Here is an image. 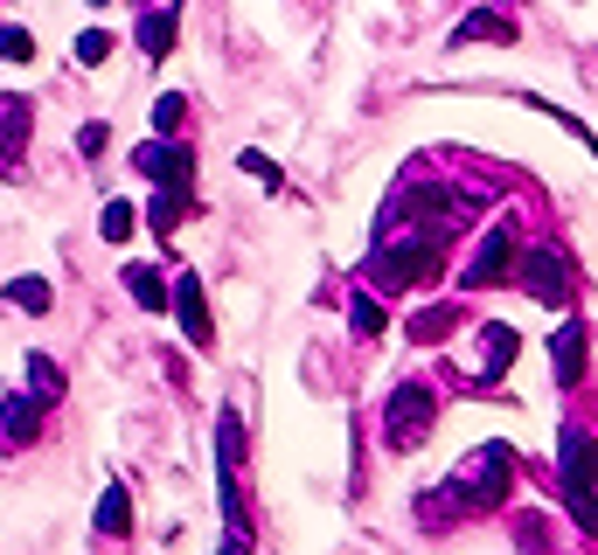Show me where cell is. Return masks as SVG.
<instances>
[{"label":"cell","mask_w":598,"mask_h":555,"mask_svg":"<svg viewBox=\"0 0 598 555\" xmlns=\"http://www.w3.org/2000/svg\"><path fill=\"white\" fill-rule=\"evenodd\" d=\"M508 278H515V229H508V223H494V229H487V244L474 250V264H466V278H459V285H466V292H487V285H508Z\"/></svg>","instance_id":"cell-6"},{"label":"cell","mask_w":598,"mask_h":555,"mask_svg":"<svg viewBox=\"0 0 598 555\" xmlns=\"http://www.w3.org/2000/svg\"><path fill=\"white\" fill-rule=\"evenodd\" d=\"M8 306H21V312H49V285H42V278H14V285H8Z\"/></svg>","instance_id":"cell-20"},{"label":"cell","mask_w":598,"mask_h":555,"mask_svg":"<svg viewBox=\"0 0 598 555\" xmlns=\"http://www.w3.org/2000/svg\"><path fill=\"white\" fill-rule=\"evenodd\" d=\"M105 140H112L105 125H84V132H77V153H84V161H98V153H105Z\"/></svg>","instance_id":"cell-26"},{"label":"cell","mask_w":598,"mask_h":555,"mask_svg":"<svg viewBox=\"0 0 598 555\" xmlns=\"http://www.w3.org/2000/svg\"><path fill=\"white\" fill-rule=\"evenodd\" d=\"M369 278L383 285V292H411V285H432L438 278V236L425 244V236H411V244H383Z\"/></svg>","instance_id":"cell-4"},{"label":"cell","mask_w":598,"mask_h":555,"mask_svg":"<svg viewBox=\"0 0 598 555\" xmlns=\"http://www.w3.org/2000/svg\"><path fill=\"white\" fill-rule=\"evenodd\" d=\"M480 333H487V368H480V389H494V382L508 376V361H515V348H523V340H515V327H501V320L480 327ZM480 389H474V395H480Z\"/></svg>","instance_id":"cell-11"},{"label":"cell","mask_w":598,"mask_h":555,"mask_svg":"<svg viewBox=\"0 0 598 555\" xmlns=\"http://www.w3.org/2000/svg\"><path fill=\"white\" fill-rule=\"evenodd\" d=\"M29 395H36V403H57V395H63V368L29 354Z\"/></svg>","instance_id":"cell-17"},{"label":"cell","mask_w":598,"mask_h":555,"mask_svg":"<svg viewBox=\"0 0 598 555\" xmlns=\"http://www.w3.org/2000/svg\"><path fill=\"white\" fill-rule=\"evenodd\" d=\"M244 174L257 181V188H278V167L265 161V153H244Z\"/></svg>","instance_id":"cell-25"},{"label":"cell","mask_w":598,"mask_h":555,"mask_svg":"<svg viewBox=\"0 0 598 555\" xmlns=\"http://www.w3.org/2000/svg\"><path fill=\"white\" fill-rule=\"evenodd\" d=\"M29 132H36V104L14 97V91H0V181L21 174V146H29Z\"/></svg>","instance_id":"cell-7"},{"label":"cell","mask_w":598,"mask_h":555,"mask_svg":"<svg viewBox=\"0 0 598 555\" xmlns=\"http://www.w3.org/2000/svg\"><path fill=\"white\" fill-rule=\"evenodd\" d=\"M585 348H591V327L585 320H564L550 333V361H557V389H578L585 382Z\"/></svg>","instance_id":"cell-10"},{"label":"cell","mask_w":598,"mask_h":555,"mask_svg":"<svg viewBox=\"0 0 598 555\" xmlns=\"http://www.w3.org/2000/svg\"><path fill=\"white\" fill-rule=\"evenodd\" d=\"M181 119H189V97H174V91H168L161 104H153V132H174Z\"/></svg>","instance_id":"cell-24"},{"label":"cell","mask_w":598,"mask_h":555,"mask_svg":"<svg viewBox=\"0 0 598 555\" xmlns=\"http://www.w3.org/2000/svg\"><path fill=\"white\" fill-rule=\"evenodd\" d=\"M348 327H355L362 340H376V333H383V306H376V299H355V306H348Z\"/></svg>","instance_id":"cell-22"},{"label":"cell","mask_w":598,"mask_h":555,"mask_svg":"<svg viewBox=\"0 0 598 555\" xmlns=\"http://www.w3.org/2000/svg\"><path fill=\"white\" fill-rule=\"evenodd\" d=\"M453 42H515V21H508V14H487V8H480V14H466L459 29H453Z\"/></svg>","instance_id":"cell-13"},{"label":"cell","mask_w":598,"mask_h":555,"mask_svg":"<svg viewBox=\"0 0 598 555\" xmlns=\"http://www.w3.org/2000/svg\"><path fill=\"white\" fill-rule=\"evenodd\" d=\"M432 417H438L432 389L425 382H397V389H389V410H383V444H389V452H418L425 431H432Z\"/></svg>","instance_id":"cell-3"},{"label":"cell","mask_w":598,"mask_h":555,"mask_svg":"<svg viewBox=\"0 0 598 555\" xmlns=\"http://www.w3.org/2000/svg\"><path fill=\"white\" fill-rule=\"evenodd\" d=\"M105 56H112V35H105V29H84V35H77V63H84V70L105 63Z\"/></svg>","instance_id":"cell-23"},{"label":"cell","mask_w":598,"mask_h":555,"mask_svg":"<svg viewBox=\"0 0 598 555\" xmlns=\"http://www.w3.org/2000/svg\"><path fill=\"white\" fill-rule=\"evenodd\" d=\"M557 472H564V507H570V521H578L585 535H598V438H591L585 424L564 431Z\"/></svg>","instance_id":"cell-1"},{"label":"cell","mask_w":598,"mask_h":555,"mask_svg":"<svg viewBox=\"0 0 598 555\" xmlns=\"http://www.w3.org/2000/svg\"><path fill=\"white\" fill-rule=\"evenodd\" d=\"M0 63H36V35L8 21V29H0Z\"/></svg>","instance_id":"cell-21"},{"label":"cell","mask_w":598,"mask_h":555,"mask_svg":"<svg viewBox=\"0 0 598 555\" xmlns=\"http://www.w3.org/2000/svg\"><path fill=\"white\" fill-rule=\"evenodd\" d=\"M98 535H112V542H119V535H133V507H125V493H119V486L105 493V507H98Z\"/></svg>","instance_id":"cell-18"},{"label":"cell","mask_w":598,"mask_h":555,"mask_svg":"<svg viewBox=\"0 0 598 555\" xmlns=\"http://www.w3.org/2000/svg\"><path fill=\"white\" fill-rule=\"evenodd\" d=\"M515 278H523V292L543 299V306H570V264L557 250H523L515 257Z\"/></svg>","instance_id":"cell-5"},{"label":"cell","mask_w":598,"mask_h":555,"mask_svg":"<svg viewBox=\"0 0 598 555\" xmlns=\"http://www.w3.org/2000/svg\"><path fill=\"white\" fill-rule=\"evenodd\" d=\"M459 327V312L453 306H432V312H418V320H411V340H418V348H432V340H446Z\"/></svg>","instance_id":"cell-16"},{"label":"cell","mask_w":598,"mask_h":555,"mask_svg":"<svg viewBox=\"0 0 598 555\" xmlns=\"http://www.w3.org/2000/svg\"><path fill=\"white\" fill-rule=\"evenodd\" d=\"M140 49H146V63H161L168 49H174V8H161V14H140Z\"/></svg>","instance_id":"cell-15"},{"label":"cell","mask_w":598,"mask_h":555,"mask_svg":"<svg viewBox=\"0 0 598 555\" xmlns=\"http://www.w3.org/2000/svg\"><path fill=\"white\" fill-rule=\"evenodd\" d=\"M125 292H133L146 312H161V306H168V271H153V264H133V271H125Z\"/></svg>","instance_id":"cell-14"},{"label":"cell","mask_w":598,"mask_h":555,"mask_svg":"<svg viewBox=\"0 0 598 555\" xmlns=\"http://www.w3.org/2000/svg\"><path fill=\"white\" fill-rule=\"evenodd\" d=\"M133 167H140V174L153 181V188H189V195H195V174H189L195 161H189V146H168V140H146V146L133 153Z\"/></svg>","instance_id":"cell-8"},{"label":"cell","mask_w":598,"mask_h":555,"mask_svg":"<svg viewBox=\"0 0 598 555\" xmlns=\"http://www.w3.org/2000/svg\"><path fill=\"white\" fill-rule=\"evenodd\" d=\"M36 424H42L36 395H14V403L0 410V444H14V452H21V444H36Z\"/></svg>","instance_id":"cell-12"},{"label":"cell","mask_w":598,"mask_h":555,"mask_svg":"<svg viewBox=\"0 0 598 555\" xmlns=\"http://www.w3.org/2000/svg\"><path fill=\"white\" fill-rule=\"evenodd\" d=\"M140 229V216H133V202H105V216H98V236L105 244H125V236Z\"/></svg>","instance_id":"cell-19"},{"label":"cell","mask_w":598,"mask_h":555,"mask_svg":"<svg viewBox=\"0 0 598 555\" xmlns=\"http://www.w3.org/2000/svg\"><path fill=\"white\" fill-rule=\"evenodd\" d=\"M438 500H459V507H501L508 500V444H480V459H466Z\"/></svg>","instance_id":"cell-2"},{"label":"cell","mask_w":598,"mask_h":555,"mask_svg":"<svg viewBox=\"0 0 598 555\" xmlns=\"http://www.w3.org/2000/svg\"><path fill=\"white\" fill-rule=\"evenodd\" d=\"M174 312H181V340L210 354L216 348V320H210V299H202V278H181L174 285Z\"/></svg>","instance_id":"cell-9"}]
</instances>
